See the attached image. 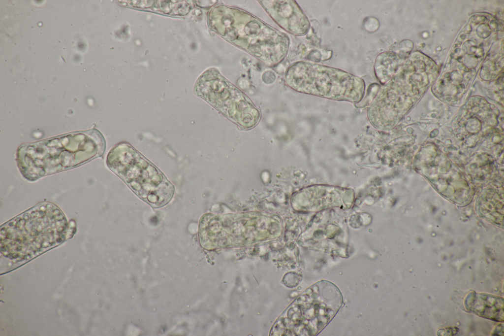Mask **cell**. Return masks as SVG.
I'll list each match as a JSON object with an SVG mask.
<instances>
[{
    "label": "cell",
    "instance_id": "8",
    "mask_svg": "<svg viewBox=\"0 0 504 336\" xmlns=\"http://www.w3.org/2000/svg\"><path fill=\"white\" fill-rule=\"evenodd\" d=\"M470 294L466 301L469 310L487 318L503 320V298L486 294Z\"/></svg>",
    "mask_w": 504,
    "mask_h": 336
},
{
    "label": "cell",
    "instance_id": "7",
    "mask_svg": "<svg viewBox=\"0 0 504 336\" xmlns=\"http://www.w3.org/2000/svg\"><path fill=\"white\" fill-rule=\"evenodd\" d=\"M272 18L285 31L296 35L306 34L309 21L302 9L293 0L261 1Z\"/></svg>",
    "mask_w": 504,
    "mask_h": 336
},
{
    "label": "cell",
    "instance_id": "1",
    "mask_svg": "<svg viewBox=\"0 0 504 336\" xmlns=\"http://www.w3.org/2000/svg\"><path fill=\"white\" fill-rule=\"evenodd\" d=\"M75 232V222L68 223L56 204L43 202L29 208L0 227L1 272L13 270L56 247Z\"/></svg>",
    "mask_w": 504,
    "mask_h": 336
},
{
    "label": "cell",
    "instance_id": "4",
    "mask_svg": "<svg viewBox=\"0 0 504 336\" xmlns=\"http://www.w3.org/2000/svg\"><path fill=\"white\" fill-rule=\"evenodd\" d=\"M109 168L143 201L155 208L171 200L174 187L151 162L127 143L114 146L108 154Z\"/></svg>",
    "mask_w": 504,
    "mask_h": 336
},
{
    "label": "cell",
    "instance_id": "2",
    "mask_svg": "<svg viewBox=\"0 0 504 336\" xmlns=\"http://www.w3.org/2000/svg\"><path fill=\"white\" fill-rule=\"evenodd\" d=\"M105 148L103 135L93 129L23 143L17 149L16 160L23 177L34 181L100 157Z\"/></svg>",
    "mask_w": 504,
    "mask_h": 336
},
{
    "label": "cell",
    "instance_id": "3",
    "mask_svg": "<svg viewBox=\"0 0 504 336\" xmlns=\"http://www.w3.org/2000/svg\"><path fill=\"white\" fill-rule=\"evenodd\" d=\"M210 27L228 41L269 66L280 62L288 49V37L241 10L219 5L208 17Z\"/></svg>",
    "mask_w": 504,
    "mask_h": 336
},
{
    "label": "cell",
    "instance_id": "6",
    "mask_svg": "<svg viewBox=\"0 0 504 336\" xmlns=\"http://www.w3.org/2000/svg\"><path fill=\"white\" fill-rule=\"evenodd\" d=\"M194 92L230 120L244 129L254 127L260 114L251 101L215 68L204 72L196 80Z\"/></svg>",
    "mask_w": 504,
    "mask_h": 336
},
{
    "label": "cell",
    "instance_id": "5",
    "mask_svg": "<svg viewBox=\"0 0 504 336\" xmlns=\"http://www.w3.org/2000/svg\"><path fill=\"white\" fill-rule=\"evenodd\" d=\"M294 90L331 100L358 102L362 99V79L343 70L318 64L299 62L292 65L285 75Z\"/></svg>",
    "mask_w": 504,
    "mask_h": 336
}]
</instances>
